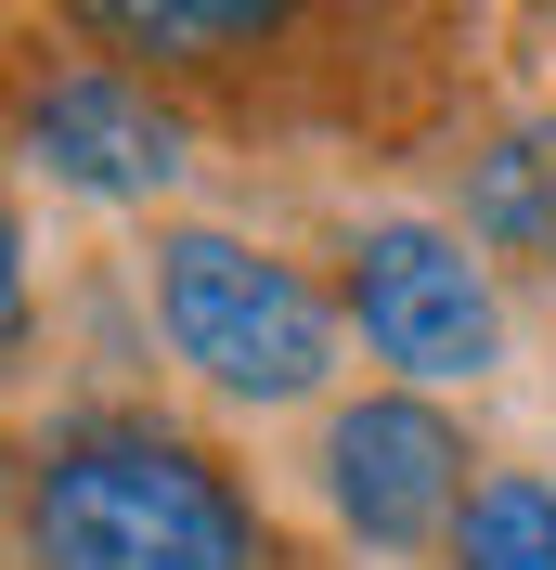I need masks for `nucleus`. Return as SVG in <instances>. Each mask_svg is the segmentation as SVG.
I'll list each match as a JSON object with an SVG mask.
<instances>
[{
  "instance_id": "nucleus-6",
  "label": "nucleus",
  "mask_w": 556,
  "mask_h": 570,
  "mask_svg": "<svg viewBox=\"0 0 556 570\" xmlns=\"http://www.w3.org/2000/svg\"><path fill=\"white\" fill-rule=\"evenodd\" d=\"M466 234H479V247H518V259L556 247V117H518V130L466 169Z\"/></svg>"
},
{
  "instance_id": "nucleus-7",
  "label": "nucleus",
  "mask_w": 556,
  "mask_h": 570,
  "mask_svg": "<svg viewBox=\"0 0 556 570\" xmlns=\"http://www.w3.org/2000/svg\"><path fill=\"white\" fill-rule=\"evenodd\" d=\"M453 570H556V480L544 466H492L466 532H453Z\"/></svg>"
},
{
  "instance_id": "nucleus-3",
  "label": "nucleus",
  "mask_w": 556,
  "mask_h": 570,
  "mask_svg": "<svg viewBox=\"0 0 556 570\" xmlns=\"http://www.w3.org/2000/svg\"><path fill=\"white\" fill-rule=\"evenodd\" d=\"M337 273V312L363 324V351L401 376V390H479L505 363V298H492V259L453 234V220H363Z\"/></svg>"
},
{
  "instance_id": "nucleus-2",
  "label": "nucleus",
  "mask_w": 556,
  "mask_h": 570,
  "mask_svg": "<svg viewBox=\"0 0 556 570\" xmlns=\"http://www.w3.org/2000/svg\"><path fill=\"white\" fill-rule=\"evenodd\" d=\"M142 298H156V337L169 363H195L220 402H311L337 376V312H324V285L298 259L246 247L220 220H169L156 247H142Z\"/></svg>"
},
{
  "instance_id": "nucleus-8",
  "label": "nucleus",
  "mask_w": 556,
  "mask_h": 570,
  "mask_svg": "<svg viewBox=\"0 0 556 570\" xmlns=\"http://www.w3.org/2000/svg\"><path fill=\"white\" fill-rule=\"evenodd\" d=\"M91 27L130 39V52H220V39H259L272 13H246V0H105Z\"/></svg>"
},
{
  "instance_id": "nucleus-1",
  "label": "nucleus",
  "mask_w": 556,
  "mask_h": 570,
  "mask_svg": "<svg viewBox=\"0 0 556 570\" xmlns=\"http://www.w3.org/2000/svg\"><path fill=\"white\" fill-rule=\"evenodd\" d=\"M27 570H272V519L169 415H66L13 493Z\"/></svg>"
},
{
  "instance_id": "nucleus-5",
  "label": "nucleus",
  "mask_w": 556,
  "mask_h": 570,
  "mask_svg": "<svg viewBox=\"0 0 556 570\" xmlns=\"http://www.w3.org/2000/svg\"><path fill=\"white\" fill-rule=\"evenodd\" d=\"M27 169H52L66 195H105V208H156L181 181V117L142 91L130 66H52V78H27Z\"/></svg>"
},
{
  "instance_id": "nucleus-4",
  "label": "nucleus",
  "mask_w": 556,
  "mask_h": 570,
  "mask_svg": "<svg viewBox=\"0 0 556 570\" xmlns=\"http://www.w3.org/2000/svg\"><path fill=\"white\" fill-rule=\"evenodd\" d=\"M324 505H337L349 544H376V558H427V544L466 532V505H479V480H466V428L440 415L427 390H363L324 415Z\"/></svg>"
}]
</instances>
